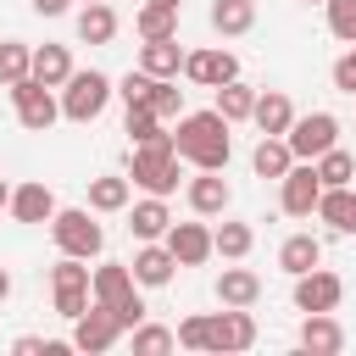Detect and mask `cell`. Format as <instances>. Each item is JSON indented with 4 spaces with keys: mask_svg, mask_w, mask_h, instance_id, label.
<instances>
[{
    "mask_svg": "<svg viewBox=\"0 0 356 356\" xmlns=\"http://www.w3.org/2000/svg\"><path fill=\"white\" fill-rule=\"evenodd\" d=\"M228 128H234V122H228L217 106H211V111H184L178 128H172V150H178V161L222 172L228 156H234V134H228Z\"/></svg>",
    "mask_w": 356,
    "mask_h": 356,
    "instance_id": "6da1fadb",
    "label": "cell"
},
{
    "mask_svg": "<svg viewBox=\"0 0 356 356\" xmlns=\"http://www.w3.org/2000/svg\"><path fill=\"white\" fill-rule=\"evenodd\" d=\"M178 150H172V134L161 139H145V145H128V184H139L145 195H172L178 189Z\"/></svg>",
    "mask_w": 356,
    "mask_h": 356,
    "instance_id": "7a4b0ae2",
    "label": "cell"
},
{
    "mask_svg": "<svg viewBox=\"0 0 356 356\" xmlns=\"http://www.w3.org/2000/svg\"><path fill=\"white\" fill-rule=\"evenodd\" d=\"M111 95H117V83H111L106 72H95V67H89V72H78V67H72V78L56 89V100H61V117H67V122H95V117L111 106Z\"/></svg>",
    "mask_w": 356,
    "mask_h": 356,
    "instance_id": "3957f363",
    "label": "cell"
},
{
    "mask_svg": "<svg viewBox=\"0 0 356 356\" xmlns=\"http://www.w3.org/2000/svg\"><path fill=\"white\" fill-rule=\"evenodd\" d=\"M50 239H56L61 256H83V261H95V256L106 250V228L89 217V206H56Z\"/></svg>",
    "mask_w": 356,
    "mask_h": 356,
    "instance_id": "277c9868",
    "label": "cell"
},
{
    "mask_svg": "<svg viewBox=\"0 0 356 356\" xmlns=\"http://www.w3.org/2000/svg\"><path fill=\"white\" fill-rule=\"evenodd\" d=\"M256 345V317L250 306H222L206 312V356H239Z\"/></svg>",
    "mask_w": 356,
    "mask_h": 356,
    "instance_id": "5b68a950",
    "label": "cell"
},
{
    "mask_svg": "<svg viewBox=\"0 0 356 356\" xmlns=\"http://www.w3.org/2000/svg\"><path fill=\"white\" fill-rule=\"evenodd\" d=\"M284 145H289V156L295 161H317L328 145H339V117L334 111H295V122H289V134H284Z\"/></svg>",
    "mask_w": 356,
    "mask_h": 356,
    "instance_id": "8992f818",
    "label": "cell"
},
{
    "mask_svg": "<svg viewBox=\"0 0 356 356\" xmlns=\"http://www.w3.org/2000/svg\"><path fill=\"white\" fill-rule=\"evenodd\" d=\"M11 106H17V122H22L28 134H50L56 117H61L56 89H44L39 78H17V83H11Z\"/></svg>",
    "mask_w": 356,
    "mask_h": 356,
    "instance_id": "52a82bcc",
    "label": "cell"
},
{
    "mask_svg": "<svg viewBox=\"0 0 356 356\" xmlns=\"http://www.w3.org/2000/svg\"><path fill=\"white\" fill-rule=\"evenodd\" d=\"M117 339H122V323L111 317V306L89 300V306L72 317V350H83V356H106Z\"/></svg>",
    "mask_w": 356,
    "mask_h": 356,
    "instance_id": "ba28073f",
    "label": "cell"
},
{
    "mask_svg": "<svg viewBox=\"0 0 356 356\" xmlns=\"http://www.w3.org/2000/svg\"><path fill=\"white\" fill-rule=\"evenodd\" d=\"M345 300V278L328 273L323 261L312 273H295V312H339Z\"/></svg>",
    "mask_w": 356,
    "mask_h": 356,
    "instance_id": "9c48e42d",
    "label": "cell"
},
{
    "mask_svg": "<svg viewBox=\"0 0 356 356\" xmlns=\"http://www.w3.org/2000/svg\"><path fill=\"white\" fill-rule=\"evenodd\" d=\"M184 78H189L195 89H217V83L239 78V56L222 50V44H211V50H184Z\"/></svg>",
    "mask_w": 356,
    "mask_h": 356,
    "instance_id": "30bf717a",
    "label": "cell"
},
{
    "mask_svg": "<svg viewBox=\"0 0 356 356\" xmlns=\"http://www.w3.org/2000/svg\"><path fill=\"white\" fill-rule=\"evenodd\" d=\"M317 195H323V178H317L312 161H295V167L278 178V206H284L289 217H312V211H317Z\"/></svg>",
    "mask_w": 356,
    "mask_h": 356,
    "instance_id": "8fae6325",
    "label": "cell"
},
{
    "mask_svg": "<svg viewBox=\"0 0 356 356\" xmlns=\"http://www.w3.org/2000/svg\"><path fill=\"white\" fill-rule=\"evenodd\" d=\"M128 273H134V284H139V289H161V284H172V273H178V256H172L161 239H139V250H134Z\"/></svg>",
    "mask_w": 356,
    "mask_h": 356,
    "instance_id": "7c38bea8",
    "label": "cell"
},
{
    "mask_svg": "<svg viewBox=\"0 0 356 356\" xmlns=\"http://www.w3.org/2000/svg\"><path fill=\"white\" fill-rule=\"evenodd\" d=\"M189 211L195 217H222L228 206H234V189H228V178L222 172H211V167H195V178H189Z\"/></svg>",
    "mask_w": 356,
    "mask_h": 356,
    "instance_id": "4fadbf2b",
    "label": "cell"
},
{
    "mask_svg": "<svg viewBox=\"0 0 356 356\" xmlns=\"http://www.w3.org/2000/svg\"><path fill=\"white\" fill-rule=\"evenodd\" d=\"M161 245L178 256V267H200V261H211L217 250H211V228L206 222H178L172 217V228L161 234Z\"/></svg>",
    "mask_w": 356,
    "mask_h": 356,
    "instance_id": "5bb4252c",
    "label": "cell"
},
{
    "mask_svg": "<svg viewBox=\"0 0 356 356\" xmlns=\"http://www.w3.org/2000/svg\"><path fill=\"white\" fill-rule=\"evenodd\" d=\"M6 211H11V222H50V217H56V189H50L44 178H28V184L11 189Z\"/></svg>",
    "mask_w": 356,
    "mask_h": 356,
    "instance_id": "9a60e30c",
    "label": "cell"
},
{
    "mask_svg": "<svg viewBox=\"0 0 356 356\" xmlns=\"http://www.w3.org/2000/svg\"><path fill=\"white\" fill-rule=\"evenodd\" d=\"M312 217H317V222H328V234H345V239H356V189H350V184H334V189H323Z\"/></svg>",
    "mask_w": 356,
    "mask_h": 356,
    "instance_id": "2e32d148",
    "label": "cell"
},
{
    "mask_svg": "<svg viewBox=\"0 0 356 356\" xmlns=\"http://www.w3.org/2000/svg\"><path fill=\"white\" fill-rule=\"evenodd\" d=\"M300 350H312V356H339V350H345L339 317H334V312H306V317H300Z\"/></svg>",
    "mask_w": 356,
    "mask_h": 356,
    "instance_id": "e0dca14e",
    "label": "cell"
},
{
    "mask_svg": "<svg viewBox=\"0 0 356 356\" xmlns=\"http://www.w3.org/2000/svg\"><path fill=\"white\" fill-rule=\"evenodd\" d=\"M134 289H139V284H134L128 261H100V267H89V300L117 306V300H128Z\"/></svg>",
    "mask_w": 356,
    "mask_h": 356,
    "instance_id": "ac0fdd59",
    "label": "cell"
},
{
    "mask_svg": "<svg viewBox=\"0 0 356 356\" xmlns=\"http://www.w3.org/2000/svg\"><path fill=\"white\" fill-rule=\"evenodd\" d=\"M167 228H172L167 195H145V200H128V234H134V239H161Z\"/></svg>",
    "mask_w": 356,
    "mask_h": 356,
    "instance_id": "d6986e66",
    "label": "cell"
},
{
    "mask_svg": "<svg viewBox=\"0 0 356 356\" xmlns=\"http://www.w3.org/2000/svg\"><path fill=\"white\" fill-rule=\"evenodd\" d=\"M250 122H256L261 134H289V122H295V100H289L284 89H256Z\"/></svg>",
    "mask_w": 356,
    "mask_h": 356,
    "instance_id": "ffe728a7",
    "label": "cell"
},
{
    "mask_svg": "<svg viewBox=\"0 0 356 356\" xmlns=\"http://www.w3.org/2000/svg\"><path fill=\"white\" fill-rule=\"evenodd\" d=\"M28 78H39L44 89H61V83L72 78V50H67V44H33Z\"/></svg>",
    "mask_w": 356,
    "mask_h": 356,
    "instance_id": "44dd1931",
    "label": "cell"
},
{
    "mask_svg": "<svg viewBox=\"0 0 356 356\" xmlns=\"http://www.w3.org/2000/svg\"><path fill=\"white\" fill-rule=\"evenodd\" d=\"M139 72H150V78H178V72H184L178 33H172V39H145V44H139Z\"/></svg>",
    "mask_w": 356,
    "mask_h": 356,
    "instance_id": "7402d4cb",
    "label": "cell"
},
{
    "mask_svg": "<svg viewBox=\"0 0 356 356\" xmlns=\"http://www.w3.org/2000/svg\"><path fill=\"white\" fill-rule=\"evenodd\" d=\"M128 200H134V184H128V172H100V178H89V211H128Z\"/></svg>",
    "mask_w": 356,
    "mask_h": 356,
    "instance_id": "603a6c76",
    "label": "cell"
},
{
    "mask_svg": "<svg viewBox=\"0 0 356 356\" xmlns=\"http://www.w3.org/2000/svg\"><path fill=\"white\" fill-rule=\"evenodd\" d=\"M250 167H256V178H284L289 167H295V156H289V145H284V134H261L256 139V150H250Z\"/></svg>",
    "mask_w": 356,
    "mask_h": 356,
    "instance_id": "cb8c5ba5",
    "label": "cell"
},
{
    "mask_svg": "<svg viewBox=\"0 0 356 356\" xmlns=\"http://www.w3.org/2000/svg\"><path fill=\"white\" fill-rule=\"evenodd\" d=\"M217 300L222 306H256L261 300V278L250 267H222L217 273Z\"/></svg>",
    "mask_w": 356,
    "mask_h": 356,
    "instance_id": "d4e9b609",
    "label": "cell"
},
{
    "mask_svg": "<svg viewBox=\"0 0 356 356\" xmlns=\"http://www.w3.org/2000/svg\"><path fill=\"white\" fill-rule=\"evenodd\" d=\"M250 245H256V228H250V222L222 217V222L211 228V250H217L222 261H245V256H250Z\"/></svg>",
    "mask_w": 356,
    "mask_h": 356,
    "instance_id": "484cf974",
    "label": "cell"
},
{
    "mask_svg": "<svg viewBox=\"0 0 356 356\" xmlns=\"http://www.w3.org/2000/svg\"><path fill=\"white\" fill-rule=\"evenodd\" d=\"M317 261H323V239H317V234H289V239L278 245V267H284L289 278H295V273H312Z\"/></svg>",
    "mask_w": 356,
    "mask_h": 356,
    "instance_id": "4316f807",
    "label": "cell"
},
{
    "mask_svg": "<svg viewBox=\"0 0 356 356\" xmlns=\"http://www.w3.org/2000/svg\"><path fill=\"white\" fill-rule=\"evenodd\" d=\"M211 28L222 39H239L256 28V0H211Z\"/></svg>",
    "mask_w": 356,
    "mask_h": 356,
    "instance_id": "83f0119b",
    "label": "cell"
},
{
    "mask_svg": "<svg viewBox=\"0 0 356 356\" xmlns=\"http://www.w3.org/2000/svg\"><path fill=\"white\" fill-rule=\"evenodd\" d=\"M78 39H83V44H111V39H117V11H111L106 0H89V6L78 11Z\"/></svg>",
    "mask_w": 356,
    "mask_h": 356,
    "instance_id": "f1b7e54d",
    "label": "cell"
},
{
    "mask_svg": "<svg viewBox=\"0 0 356 356\" xmlns=\"http://www.w3.org/2000/svg\"><path fill=\"white\" fill-rule=\"evenodd\" d=\"M228 122H250V106H256V89L245 83V78H228V83H217V100H211Z\"/></svg>",
    "mask_w": 356,
    "mask_h": 356,
    "instance_id": "f546056e",
    "label": "cell"
},
{
    "mask_svg": "<svg viewBox=\"0 0 356 356\" xmlns=\"http://www.w3.org/2000/svg\"><path fill=\"white\" fill-rule=\"evenodd\" d=\"M128 345H134V356H167V350H178V334L145 317V323L128 328Z\"/></svg>",
    "mask_w": 356,
    "mask_h": 356,
    "instance_id": "4dcf8cb0",
    "label": "cell"
},
{
    "mask_svg": "<svg viewBox=\"0 0 356 356\" xmlns=\"http://www.w3.org/2000/svg\"><path fill=\"white\" fill-rule=\"evenodd\" d=\"M134 28H139V39H172V33H178V11L145 0V6L134 11Z\"/></svg>",
    "mask_w": 356,
    "mask_h": 356,
    "instance_id": "1f68e13d",
    "label": "cell"
},
{
    "mask_svg": "<svg viewBox=\"0 0 356 356\" xmlns=\"http://www.w3.org/2000/svg\"><path fill=\"white\" fill-rule=\"evenodd\" d=\"M312 167H317L323 189H334V184H356V161H350V150H339V145H328Z\"/></svg>",
    "mask_w": 356,
    "mask_h": 356,
    "instance_id": "d6a6232c",
    "label": "cell"
},
{
    "mask_svg": "<svg viewBox=\"0 0 356 356\" xmlns=\"http://www.w3.org/2000/svg\"><path fill=\"white\" fill-rule=\"evenodd\" d=\"M28 61H33V44H22V39H0V89H11L17 78H28Z\"/></svg>",
    "mask_w": 356,
    "mask_h": 356,
    "instance_id": "836d02e7",
    "label": "cell"
},
{
    "mask_svg": "<svg viewBox=\"0 0 356 356\" xmlns=\"http://www.w3.org/2000/svg\"><path fill=\"white\" fill-rule=\"evenodd\" d=\"M122 134H128V145H145V139H161V134H167V122H161L150 106H128V117H122Z\"/></svg>",
    "mask_w": 356,
    "mask_h": 356,
    "instance_id": "e575fe53",
    "label": "cell"
},
{
    "mask_svg": "<svg viewBox=\"0 0 356 356\" xmlns=\"http://www.w3.org/2000/svg\"><path fill=\"white\" fill-rule=\"evenodd\" d=\"M150 111H156L161 122H178V117H184V89H178V78H156Z\"/></svg>",
    "mask_w": 356,
    "mask_h": 356,
    "instance_id": "d590c367",
    "label": "cell"
},
{
    "mask_svg": "<svg viewBox=\"0 0 356 356\" xmlns=\"http://www.w3.org/2000/svg\"><path fill=\"white\" fill-rule=\"evenodd\" d=\"M323 11H328V33L356 44V0H323Z\"/></svg>",
    "mask_w": 356,
    "mask_h": 356,
    "instance_id": "8d00e7d4",
    "label": "cell"
},
{
    "mask_svg": "<svg viewBox=\"0 0 356 356\" xmlns=\"http://www.w3.org/2000/svg\"><path fill=\"white\" fill-rule=\"evenodd\" d=\"M117 95H122V106H150V95H156V78L134 67V72H122V78H117Z\"/></svg>",
    "mask_w": 356,
    "mask_h": 356,
    "instance_id": "74e56055",
    "label": "cell"
},
{
    "mask_svg": "<svg viewBox=\"0 0 356 356\" xmlns=\"http://www.w3.org/2000/svg\"><path fill=\"white\" fill-rule=\"evenodd\" d=\"M50 289H89V267H83V256H61V261L50 267Z\"/></svg>",
    "mask_w": 356,
    "mask_h": 356,
    "instance_id": "f35d334b",
    "label": "cell"
},
{
    "mask_svg": "<svg viewBox=\"0 0 356 356\" xmlns=\"http://www.w3.org/2000/svg\"><path fill=\"white\" fill-rule=\"evenodd\" d=\"M172 334H178V345H184V350H206V312L184 317V323H178Z\"/></svg>",
    "mask_w": 356,
    "mask_h": 356,
    "instance_id": "ab89813d",
    "label": "cell"
},
{
    "mask_svg": "<svg viewBox=\"0 0 356 356\" xmlns=\"http://www.w3.org/2000/svg\"><path fill=\"white\" fill-rule=\"evenodd\" d=\"M111 317H117V323H122V334H128V328H134V323H145V295H139V289H134V295H128V300H117V306H111Z\"/></svg>",
    "mask_w": 356,
    "mask_h": 356,
    "instance_id": "60d3db41",
    "label": "cell"
},
{
    "mask_svg": "<svg viewBox=\"0 0 356 356\" xmlns=\"http://www.w3.org/2000/svg\"><path fill=\"white\" fill-rule=\"evenodd\" d=\"M83 306H89V289H56V317H67V323H72Z\"/></svg>",
    "mask_w": 356,
    "mask_h": 356,
    "instance_id": "b9f144b4",
    "label": "cell"
},
{
    "mask_svg": "<svg viewBox=\"0 0 356 356\" xmlns=\"http://www.w3.org/2000/svg\"><path fill=\"white\" fill-rule=\"evenodd\" d=\"M328 78H334V89H339V95H356V56L345 50V56L334 61V72H328Z\"/></svg>",
    "mask_w": 356,
    "mask_h": 356,
    "instance_id": "7bdbcfd3",
    "label": "cell"
},
{
    "mask_svg": "<svg viewBox=\"0 0 356 356\" xmlns=\"http://www.w3.org/2000/svg\"><path fill=\"white\" fill-rule=\"evenodd\" d=\"M28 6H33L39 17H67V6H72V0H28Z\"/></svg>",
    "mask_w": 356,
    "mask_h": 356,
    "instance_id": "ee69618b",
    "label": "cell"
},
{
    "mask_svg": "<svg viewBox=\"0 0 356 356\" xmlns=\"http://www.w3.org/2000/svg\"><path fill=\"white\" fill-rule=\"evenodd\" d=\"M6 300H11V273L0 267V306H6Z\"/></svg>",
    "mask_w": 356,
    "mask_h": 356,
    "instance_id": "f6af8a7d",
    "label": "cell"
},
{
    "mask_svg": "<svg viewBox=\"0 0 356 356\" xmlns=\"http://www.w3.org/2000/svg\"><path fill=\"white\" fill-rule=\"evenodd\" d=\"M6 200H11V184H6V178H0V211H6Z\"/></svg>",
    "mask_w": 356,
    "mask_h": 356,
    "instance_id": "bcb514c9",
    "label": "cell"
},
{
    "mask_svg": "<svg viewBox=\"0 0 356 356\" xmlns=\"http://www.w3.org/2000/svg\"><path fill=\"white\" fill-rule=\"evenodd\" d=\"M156 6H172V11H184V0H156Z\"/></svg>",
    "mask_w": 356,
    "mask_h": 356,
    "instance_id": "7dc6e473",
    "label": "cell"
},
{
    "mask_svg": "<svg viewBox=\"0 0 356 356\" xmlns=\"http://www.w3.org/2000/svg\"><path fill=\"white\" fill-rule=\"evenodd\" d=\"M306 6H323V0H306Z\"/></svg>",
    "mask_w": 356,
    "mask_h": 356,
    "instance_id": "c3c4849f",
    "label": "cell"
},
{
    "mask_svg": "<svg viewBox=\"0 0 356 356\" xmlns=\"http://www.w3.org/2000/svg\"><path fill=\"white\" fill-rule=\"evenodd\" d=\"M350 56H356V44H350Z\"/></svg>",
    "mask_w": 356,
    "mask_h": 356,
    "instance_id": "681fc988",
    "label": "cell"
},
{
    "mask_svg": "<svg viewBox=\"0 0 356 356\" xmlns=\"http://www.w3.org/2000/svg\"><path fill=\"white\" fill-rule=\"evenodd\" d=\"M83 6H89V0H83Z\"/></svg>",
    "mask_w": 356,
    "mask_h": 356,
    "instance_id": "f907efd6",
    "label": "cell"
}]
</instances>
